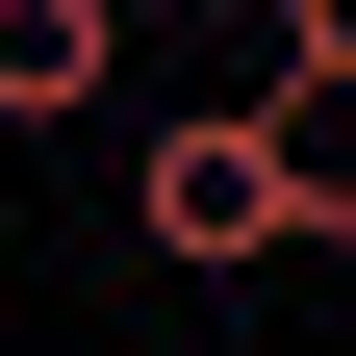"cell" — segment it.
Wrapping results in <instances>:
<instances>
[{
  "label": "cell",
  "instance_id": "obj_3",
  "mask_svg": "<svg viewBox=\"0 0 356 356\" xmlns=\"http://www.w3.org/2000/svg\"><path fill=\"white\" fill-rule=\"evenodd\" d=\"M280 102H356V0H280Z\"/></svg>",
  "mask_w": 356,
  "mask_h": 356
},
{
  "label": "cell",
  "instance_id": "obj_2",
  "mask_svg": "<svg viewBox=\"0 0 356 356\" xmlns=\"http://www.w3.org/2000/svg\"><path fill=\"white\" fill-rule=\"evenodd\" d=\"M127 76V0H0V127H76Z\"/></svg>",
  "mask_w": 356,
  "mask_h": 356
},
{
  "label": "cell",
  "instance_id": "obj_1",
  "mask_svg": "<svg viewBox=\"0 0 356 356\" xmlns=\"http://www.w3.org/2000/svg\"><path fill=\"white\" fill-rule=\"evenodd\" d=\"M127 229H153L178 280H254V254H305V127H280V102H178L153 153H127Z\"/></svg>",
  "mask_w": 356,
  "mask_h": 356
}]
</instances>
